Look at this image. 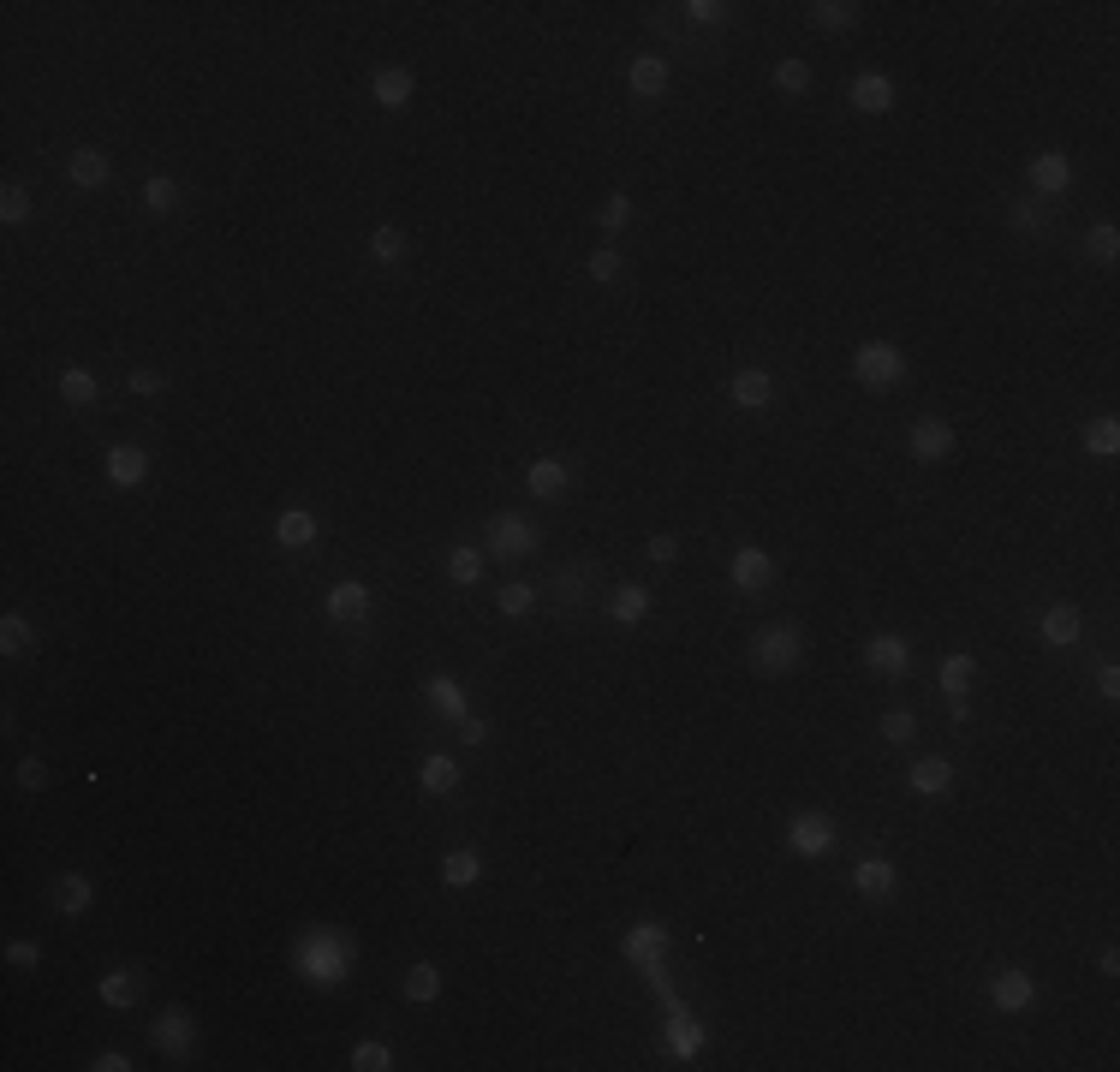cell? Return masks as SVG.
I'll use <instances>...</instances> for the list:
<instances>
[{
    "label": "cell",
    "instance_id": "6da1fadb",
    "mask_svg": "<svg viewBox=\"0 0 1120 1072\" xmlns=\"http://www.w3.org/2000/svg\"><path fill=\"white\" fill-rule=\"evenodd\" d=\"M293 965H298V977L304 983H316V990H340L352 977V941L340 936V929H311V936L298 941V954H293Z\"/></svg>",
    "mask_w": 1120,
    "mask_h": 1072
},
{
    "label": "cell",
    "instance_id": "7a4b0ae2",
    "mask_svg": "<svg viewBox=\"0 0 1120 1072\" xmlns=\"http://www.w3.org/2000/svg\"><path fill=\"white\" fill-rule=\"evenodd\" d=\"M799 661H805V632L799 626H763L758 638H751V667H758L763 679L792 674Z\"/></svg>",
    "mask_w": 1120,
    "mask_h": 1072
},
{
    "label": "cell",
    "instance_id": "3957f363",
    "mask_svg": "<svg viewBox=\"0 0 1120 1072\" xmlns=\"http://www.w3.org/2000/svg\"><path fill=\"white\" fill-rule=\"evenodd\" d=\"M853 376L864 381V388H900V381H907V352L889 346V340H864V346L853 352Z\"/></svg>",
    "mask_w": 1120,
    "mask_h": 1072
},
{
    "label": "cell",
    "instance_id": "277c9868",
    "mask_svg": "<svg viewBox=\"0 0 1120 1072\" xmlns=\"http://www.w3.org/2000/svg\"><path fill=\"white\" fill-rule=\"evenodd\" d=\"M787 846L799 858H828L835 852V823H828L823 810H799L787 823Z\"/></svg>",
    "mask_w": 1120,
    "mask_h": 1072
},
{
    "label": "cell",
    "instance_id": "5b68a950",
    "mask_svg": "<svg viewBox=\"0 0 1120 1072\" xmlns=\"http://www.w3.org/2000/svg\"><path fill=\"white\" fill-rule=\"evenodd\" d=\"M489 548L501 554V561L530 554V548H537V525H530L525 512H494V519H489Z\"/></svg>",
    "mask_w": 1120,
    "mask_h": 1072
},
{
    "label": "cell",
    "instance_id": "8992f818",
    "mask_svg": "<svg viewBox=\"0 0 1120 1072\" xmlns=\"http://www.w3.org/2000/svg\"><path fill=\"white\" fill-rule=\"evenodd\" d=\"M1031 1001H1038V977L1031 972L1007 965V972L989 977V1007H995V1013H1025Z\"/></svg>",
    "mask_w": 1120,
    "mask_h": 1072
},
{
    "label": "cell",
    "instance_id": "52a82bcc",
    "mask_svg": "<svg viewBox=\"0 0 1120 1072\" xmlns=\"http://www.w3.org/2000/svg\"><path fill=\"white\" fill-rule=\"evenodd\" d=\"M727 578H733V590H745V596H758V590H769L774 584V561L763 554V548H733V561H727Z\"/></svg>",
    "mask_w": 1120,
    "mask_h": 1072
},
{
    "label": "cell",
    "instance_id": "ba28073f",
    "mask_svg": "<svg viewBox=\"0 0 1120 1072\" xmlns=\"http://www.w3.org/2000/svg\"><path fill=\"white\" fill-rule=\"evenodd\" d=\"M101 471H108V483H114V489H144L149 453L137 441H114V447H108V459H101Z\"/></svg>",
    "mask_w": 1120,
    "mask_h": 1072
},
{
    "label": "cell",
    "instance_id": "9c48e42d",
    "mask_svg": "<svg viewBox=\"0 0 1120 1072\" xmlns=\"http://www.w3.org/2000/svg\"><path fill=\"white\" fill-rule=\"evenodd\" d=\"M620 954L638 965V972H650V965H661L668 959V929L656 924V918H643V924L627 929V941H620Z\"/></svg>",
    "mask_w": 1120,
    "mask_h": 1072
},
{
    "label": "cell",
    "instance_id": "30bf717a",
    "mask_svg": "<svg viewBox=\"0 0 1120 1072\" xmlns=\"http://www.w3.org/2000/svg\"><path fill=\"white\" fill-rule=\"evenodd\" d=\"M149 1037H155V1049H162V1055H191V1042H198V1024H191V1013H185V1007H167L162 1019L149 1024Z\"/></svg>",
    "mask_w": 1120,
    "mask_h": 1072
},
{
    "label": "cell",
    "instance_id": "8fae6325",
    "mask_svg": "<svg viewBox=\"0 0 1120 1072\" xmlns=\"http://www.w3.org/2000/svg\"><path fill=\"white\" fill-rule=\"evenodd\" d=\"M907 447H912V459H918V465H936V459H948V453H954V429L941 424V417H918V424H912V435H907Z\"/></svg>",
    "mask_w": 1120,
    "mask_h": 1072
},
{
    "label": "cell",
    "instance_id": "7c38bea8",
    "mask_svg": "<svg viewBox=\"0 0 1120 1072\" xmlns=\"http://www.w3.org/2000/svg\"><path fill=\"white\" fill-rule=\"evenodd\" d=\"M322 614H329V620H340V626H352V620H370V584H358V578H340V584L322 596Z\"/></svg>",
    "mask_w": 1120,
    "mask_h": 1072
},
{
    "label": "cell",
    "instance_id": "4fadbf2b",
    "mask_svg": "<svg viewBox=\"0 0 1120 1072\" xmlns=\"http://www.w3.org/2000/svg\"><path fill=\"white\" fill-rule=\"evenodd\" d=\"M864 661H871L876 674H889V679H900L912 667V643L900 638V632H876L871 643H864Z\"/></svg>",
    "mask_w": 1120,
    "mask_h": 1072
},
{
    "label": "cell",
    "instance_id": "5bb4252c",
    "mask_svg": "<svg viewBox=\"0 0 1120 1072\" xmlns=\"http://www.w3.org/2000/svg\"><path fill=\"white\" fill-rule=\"evenodd\" d=\"M853 888L864 894V900H894V888H900V870H894L889 858H858L853 864Z\"/></svg>",
    "mask_w": 1120,
    "mask_h": 1072
},
{
    "label": "cell",
    "instance_id": "9a60e30c",
    "mask_svg": "<svg viewBox=\"0 0 1120 1072\" xmlns=\"http://www.w3.org/2000/svg\"><path fill=\"white\" fill-rule=\"evenodd\" d=\"M1079 632H1085V614L1072 608V602H1054V608L1038 620V638L1049 643V650H1067V643H1079Z\"/></svg>",
    "mask_w": 1120,
    "mask_h": 1072
},
{
    "label": "cell",
    "instance_id": "2e32d148",
    "mask_svg": "<svg viewBox=\"0 0 1120 1072\" xmlns=\"http://www.w3.org/2000/svg\"><path fill=\"white\" fill-rule=\"evenodd\" d=\"M412 96H417V78L406 67H381L376 78H370V101H376V108H406Z\"/></svg>",
    "mask_w": 1120,
    "mask_h": 1072
},
{
    "label": "cell",
    "instance_id": "e0dca14e",
    "mask_svg": "<svg viewBox=\"0 0 1120 1072\" xmlns=\"http://www.w3.org/2000/svg\"><path fill=\"white\" fill-rule=\"evenodd\" d=\"M1031 185H1038L1043 198H1061L1072 185V162L1061 155V149H1043V155H1031Z\"/></svg>",
    "mask_w": 1120,
    "mask_h": 1072
},
{
    "label": "cell",
    "instance_id": "ac0fdd59",
    "mask_svg": "<svg viewBox=\"0 0 1120 1072\" xmlns=\"http://www.w3.org/2000/svg\"><path fill=\"white\" fill-rule=\"evenodd\" d=\"M727 394H733L740 412H763V406L774 399V376L769 370H740V376L727 381Z\"/></svg>",
    "mask_w": 1120,
    "mask_h": 1072
},
{
    "label": "cell",
    "instance_id": "d6986e66",
    "mask_svg": "<svg viewBox=\"0 0 1120 1072\" xmlns=\"http://www.w3.org/2000/svg\"><path fill=\"white\" fill-rule=\"evenodd\" d=\"M424 697L447 715V721H465V715H471V697H465V685L453 674H429L424 679Z\"/></svg>",
    "mask_w": 1120,
    "mask_h": 1072
},
{
    "label": "cell",
    "instance_id": "ffe728a7",
    "mask_svg": "<svg viewBox=\"0 0 1120 1072\" xmlns=\"http://www.w3.org/2000/svg\"><path fill=\"white\" fill-rule=\"evenodd\" d=\"M853 108L858 114H889L894 108V78H882V72H858L853 78Z\"/></svg>",
    "mask_w": 1120,
    "mask_h": 1072
},
{
    "label": "cell",
    "instance_id": "44dd1931",
    "mask_svg": "<svg viewBox=\"0 0 1120 1072\" xmlns=\"http://www.w3.org/2000/svg\"><path fill=\"white\" fill-rule=\"evenodd\" d=\"M907 787L918 792V798H941V792L954 787V763L948 757H918L912 763V775H907Z\"/></svg>",
    "mask_w": 1120,
    "mask_h": 1072
},
{
    "label": "cell",
    "instance_id": "7402d4cb",
    "mask_svg": "<svg viewBox=\"0 0 1120 1072\" xmlns=\"http://www.w3.org/2000/svg\"><path fill=\"white\" fill-rule=\"evenodd\" d=\"M316 537H322V525H316V512H304V507H286L275 519V543L280 548H311Z\"/></svg>",
    "mask_w": 1120,
    "mask_h": 1072
},
{
    "label": "cell",
    "instance_id": "603a6c76",
    "mask_svg": "<svg viewBox=\"0 0 1120 1072\" xmlns=\"http://www.w3.org/2000/svg\"><path fill=\"white\" fill-rule=\"evenodd\" d=\"M668 1049H674L679 1060L704 1055V1024H697L686 1007H668Z\"/></svg>",
    "mask_w": 1120,
    "mask_h": 1072
},
{
    "label": "cell",
    "instance_id": "cb8c5ba5",
    "mask_svg": "<svg viewBox=\"0 0 1120 1072\" xmlns=\"http://www.w3.org/2000/svg\"><path fill=\"white\" fill-rule=\"evenodd\" d=\"M90 900H96V882H90L83 870H67L60 882H54V906L67 911V918H83V911H90Z\"/></svg>",
    "mask_w": 1120,
    "mask_h": 1072
},
{
    "label": "cell",
    "instance_id": "d4e9b609",
    "mask_svg": "<svg viewBox=\"0 0 1120 1072\" xmlns=\"http://www.w3.org/2000/svg\"><path fill=\"white\" fill-rule=\"evenodd\" d=\"M632 96H643V101H661V96H668V60H656V54H638V60H632Z\"/></svg>",
    "mask_w": 1120,
    "mask_h": 1072
},
{
    "label": "cell",
    "instance_id": "484cf974",
    "mask_svg": "<svg viewBox=\"0 0 1120 1072\" xmlns=\"http://www.w3.org/2000/svg\"><path fill=\"white\" fill-rule=\"evenodd\" d=\"M417 787L435 792V798H442V792H453V787H460V763L447 757V751H429V757L417 763Z\"/></svg>",
    "mask_w": 1120,
    "mask_h": 1072
},
{
    "label": "cell",
    "instance_id": "4316f807",
    "mask_svg": "<svg viewBox=\"0 0 1120 1072\" xmlns=\"http://www.w3.org/2000/svg\"><path fill=\"white\" fill-rule=\"evenodd\" d=\"M566 483H573V471H566L560 459H537V465L525 471V489H530V495H543V501L566 495Z\"/></svg>",
    "mask_w": 1120,
    "mask_h": 1072
},
{
    "label": "cell",
    "instance_id": "83f0119b",
    "mask_svg": "<svg viewBox=\"0 0 1120 1072\" xmlns=\"http://www.w3.org/2000/svg\"><path fill=\"white\" fill-rule=\"evenodd\" d=\"M67 180L78 185V191H96V185H108V155L101 149H78L67 162Z\"/></svg>",
    "mask_w": 1120,
    "mask_h": 1072
},
{
    "label": "cell",
    "instance_id": "f1b7e54d",
    "mask_svg": "<svg viewBox=\"0 0 1120 1072\" xmlns=\"http://www.w3.org/2000/svg\"><path fill=\"white\" fill-rule=\"evenodd\" d=\"M643 614H650V590L643 584H620L609 596V620H620V626H638Z\"/></svg>",
    "mask_w": 1120,
    "mask_h": 1072
},
{
    "label": "cell",
    "instance_id": "f546056e",
    "mask_svg": "<svg viewBox=\"0 0 1120 1072\" xmlns=\"http://www.w3.org/2000/svg\"><path fill=\"white\" fill-rule=\"evenodd\" d=\"M478 876H483V858L471 852V846H453V852L442 858V882L447 888H471Z\"/></svg>",
    "mask_w": 1120,
    "mask_h": 1072
},
{
    "label": "cell",
    "instance_id": "4dcf8cb0",
    "mask_svg": "<svg viewBox=\"0 0 1120 1072\" xmlns=\"http://www.w3.org/2000/svg\"><path fill=\"white\" fill-rule=\"evenodd\" d=\"M399 990H406V1001H412V1007H424V1001H435V995H442V972H435L429 959H417L412 972H406V983H399Z\"/></svg>",
    "mask_w": 1120,
    "mask_h": 1072
},
{
    "label": "cell",
    "instance_id": "1f68e13d",
    "mask_svg": "<svg viewBox=\"0 0 1120 1072\" xmlns=\"http://www.w3.org/2000/svg\"><path fill=\"white\" fill-rule=\"evenodd\" d=\"M1085 453H1097V459H1115L1120 453V424L1115 417H1090L1085 424Z\"/></svg>",
    "mask_w": 1120,
    "mask_h": 1072
},
{
    "label": "cell",
    "instance_id": "d6a6232c",
    "mask_svg": "<svg viewBox=\"0 0 1120 1072\" xmlns=\"http://www.w3.org/2000/svg\"><path fill=\"white\" fill-rule=\"evenodd\" d=\"M137 995H144V977L137 972H108L101 977V1001L108 1007H137Z\"/></svg>",
    "mask_w": 1120,
    "mask_h": 1072
},
{
    "label": "cell",
    "instance_id": "836d02e7",
    "mask_svg": "<svg viewBox=\"0 0 1120 1072\" xmlns=\"http://www.w3.org/2000/svg\"><path fill=\"white\" fill-rule=\"evenodd\" d=\"M972 674H977V661L966 656V650H954V656H941V692L966 697V685H972Z\"/></svg>",
    "mask_w": 1120,
    "mask_h": 1072
},
{
    "label": "cell",
    "instance_id": "e575fe53",
    "mask_svg": "<svg viewBox=\"0 0 1120 1072\" xmlns=\"http://www.w3.org/2000/svg\"><path fill=\"white\" fill-rule=\"evenodd\" d=\"M144 209H149V214H173V209H180V185L167 180V173L144 180Z\"/></svg>",
    "mask_w": 1120,
    "mask_h": 1072
},
{
    "label": "cell",
    "instance_id": "d590c367",
    "mask_svg": "<svg viewBox=\"0 0 1120 1072\" xmlns=\"http://www.w3.org/2000/svg\"><path fill=\"white\" fill-rule=\"evenodd\" d=\"M810 18H817L823 31H853L858 6H853V0H817V6H810Z\"/></svg>",
    "mask_w": 1120,
    "mask_h": 1072
},
{
    "label": "cell",
    "instance_id": "8d00e7d4",
    "mask_svg": "<svg viewBox=\"0 0 1120 1072\" xmlns=\"http://www.w3.org/2000/svg\"><path fill=\"white\" fill-rule=\"evenodd\" d=\"M31 643H36V626L24 614H6V620H0V650H6V656H24Z\"/></svg>",
    "mask_w": 1120,
    "mask_h": 1072
},
{
    "label": "cell",
    "instance_id": "74e56055",
    "mask_svg": "<svg viewBox=\"0 0 1120 1072\" xmlns=\"http://www.w3.org/2000/svg\"><path fill=\"white\" fill-rule=\"evenodd\" d=\"M494 608L507 614V620H525V614L537 608V590H530V584H501V590H494Z\"/></svg>",
    "mask_w": 1120,
    "mask_h": 1072
},
{
    "label": "cell",
    "instance_id": "f35d334b",
    "mask_svg": "<svg viewBox=\"0 0 1120 1072\" xmlns=\"http://www.w3.org/2000/svg\"><path fill=\"white\" fill-rule=\"evenodd\" d=\"M60 399H67V406H90V399H96V376H90V370H78V363H72V370H60Z\"/></svg>",
    "mask_w": 1120,
    "mask_h": 1072
},
{
    "label": "cell",
    "instance_id": "ab89813d",
    "mask_svg": "<svg viewBox=\"0 0 1120 1072\" xmlns=\"http://www.w3.org/2000/svg\"><path fill=\"white\" fill-rule=\"evenodd\" d=\"M1085 250L1097 257V263H1115V257H1120V227H1115V221H1097V227L1085 232Z\"/></svg>",
    "mask_w": 1120,
    "mask_h": 1072
},
{
    "label": "cell",
    "instance_id": "60d3db41",
    "mask_svg": "<svg viewBox=\"0 0 1120 1072\" xmlns=\"http://www.w3.org/2000/svg\"><path fill=\"white\" fill-rule=\"evenodd\" d=\"M370 257L394 268L399 257H406V232H399V227H376V232H370Z\"/></svg>",
    "mask_w": 1120,
    "mask_h": 1072
},
{
    "label": "cell",
    "instance_id": "b9f144b4",
    "mask_svg": "<svg viewBox=\"0 0 1120 1072\" xmlns=\"http://www.w3.org/2000/svg\"><path fill=\"white\" fill-rule=\"evenodd\" d=\"M447 578H453V584H478V578H483V554H478V548H453V554H447Z\"/></svg>",
    "mask_w": 1120,
    "mask_h": 1072
},
{
    "label": "cell",
    "instance_id": "7bdbcfd3",
    "mask_svg": "<svg viewBox=\"0 0 1120 1072\" xmlns=\"http://www.w3.org/2000/svg\"><path fill=\"white\" fill-rule=\"evenodd\" d=\"M774 83H781L787 96H805V90H810V67H805V60H774Z\"/></svg>",
    "mask_w": 1120,
    "mask_h": 1072
},
{
    "label": "cell",
    "instance_id": "ee69618b",
    "mask_svg": "<svg viewBox=\"0 0 1120 1072\" xmlns=\"http://www.w3.org/2000/svg\"><path fill=\"white\" fill-rule=\"evenodd\" d=\"M352 1067L358 1072H388L394 1067V1049H388V1042H358V1049H352Z\"/></svg>",
    "mask_w": 1120,
    "mask_h": 1072
},
{
    "label": "cell",
    "instance_id": "f6af8a7d",
    "mask_svg": "<svg viewBox=\"0 0 1120 1072\" xmlns=\"http://www.w3.org/2000/svg\"><path fill=\"white\" fill-rule=\"evenodd\" d=\"M0 221H6V227L31 221V191H24V185H6V191H0Z\"/></svg>",
    "mask_w": 1120,
    "mask_h": 1072
},
{
    "label": "cell",
    "instance_id": "bcb514c9",
    "mask_svg": "<svg viewBox=\"0 0 1120 1072\" xmlns=\"http://www.w3.org/2000/svg\"><path fill=\"white\" fill-rule=\"evenodd\" d=\"M912 733H918L912 710H889V715H882V739H889V745H912Z\"/></svg>",
    "mask_w": 1120,
    "mask_h": 1072
},
{
    "label": "cell",
    "instance_id": "7dc6e473",
    "mask_svg": "<svg viewBox=\"0 0 1120 1072\" xmlns=\"http://www.w3.org/2000/svg\"><path fill=\"white\" fill-rule=\"evenodd\" d=\"M614 275H620V250L614 245L591 250V281H614Z\"/></svg>",
    "mask_w": 1120,
    "mask_h": 1072
},
{
    "label": "cell",
    "instance_id": "c3c4849f",
    "mask_svg": "<svg viewBox=\"0 0 1120 1072\" xmlns=\"http://www.w3.org/2000/svg\"><path fill=\"white\" fill-rule=\"evenodd\" d=\"M126 388H132V394H144V399H155L167 381H162V370H132V376H126Z\"/></svg>",
    "mask_w": 1120,
    "mask_h": 1072
},
{
    "label": "cell",
    "instance_id": "681fc988",
    "mask_svg": "<svg viewBox=\"0 0 1120 1072\" xmlns=\"http://www.w3.org/2000/svg\"><path fill=\"white\" fill-rule=\"evenodd\" d=\"M627 221H632V198H620V191H614V198L602 203V227L614 232V227H627Z\"/></svg>",
    "mask_w": 1120,
    "mask_h": 1072
},
{
    "label": "cell",
    "instance_id": "f907efd6",
    "mask_svg": "<svg viewBox=\"0 0 1120 1072\" xmlns=\"http://www.w3.org/2000/svg\"><path fill=\"white\" fill-rule=\"evenodd\" d=\"M6 959H13L18 972H36V965H42V947H36V941H13V947H6Z\"/></svg>",
    "mask_w": 1120,
    "mask_h": 1072
},
{
    "label": "cell",
    "instance_id": "816d5d0a",
    "mask_svg": "<svg viewBox=\"0 0 1120 1072\" xmlns=\"http://www.w3.org/2000/svg\"><path fill=\"white\" fill-rule=\"evenodd\" d=\"M18 787H24V792H42V787H49V769H42L36 757H24V763H18Z\"/></svg>",
    "mask_w": 1120,
    "mask_h": 1072
},
{
    "label": "cell",
    "instance_id": "f5cc1de1",
    "mask_svg": "<svg viewBox=\"0 0 1120 1072\" xmlns=\"http://www.w3.org/2000/svg\"><path fill=\"white\" fill-rule=\"evenodd\" d=\"M686 13H692L697 24H727V6H722V0H692Z\"/></svg>",
    "mask_w": 1120,
    "mask_h": 1072
},
{
    "label": "cell",
    "instance_id": "db71d44e",
    "mask_svg": "<svg viewBox=\"0 0 1120 1072\" xmlns=\"http://www.w3.org/2000/svg\"><path fill=\"white\" fill-rule=\"evenodd\" d=\"M1097 692H1103L1108 703L1120 697V667H1115V661H1103V667H1097Z\"/></svg>",
    "mask_w": 1120,
    "mask_h": 1072
},
{
    "label": "cell",
    "instance_id": "11a10c76",
    "mask_svg": "<svg viewBox=\"0 0 1120 1072\" xmlns=\"http://www.w3.org/2000/svg\"><path fill=\"white\" fill-rule=\"evenodd\" d=\"M460 739H465V745H483V739H489V721H478V715H465V721H460Z\"/></svg>",
    "mask_w": 1120,
    "mask_h": 1072
},
{
    "label": "cell",
    "instance_id": "9f6ffc18",
    "mask_svg": "<svg viewBox=\"0 0 1120 1072\" xmlns=\"http://www.w3.org/2000/svg\"><path fill=\"white\" fill-rule=\"evenodd\" d=\"M679 554V537H650V561H674Z\"/></svg>",
    "mask_w": 1120,
    "mask_h": 1072
},
{
    "label": "cell",
    "instance_id": "6f0895ef",
    "mask_svg": "<svg viewBox=\"0 0 1120 1072\" xmlns=\"http://www.w3.org/2000/svg\"><path fill=\"white\" fill-rule=\"evenodd\" d=\"M1013 227H1020V232H1031V227H1043V214L1031 209V203H1013Z\"/></svg>",
    "mask_w": 1120,
    "mask_h": 1072
},
{
    "label": "cell",
    "instance_id": "680465c9",
    "mask_svg": "<svg viewBox=\"0 0 1120 1072\" xmlns=\"http://www.w3.org/2000/svg\"><path fill=\"white\" fill-rule=\"evenodd\" d=\"M90 1067H96V1072H126V1067H132V1060L119 1055V1049H108V1055H96V1060H90Z\"/></svg>",
    "mask_w": 1120,
    "mask_h": 1072
},
{
    "label": "cell",
    "instance_id": "91938a15",
    "mask_svg": "<svg viewBox=\"0 0 1120 1072\" xmlns=\"http://www.w3.org/2000/svg\"><path fill=\"white\" fill-rule=\"evenodd\" d=\"M1097 972H1103V977H1115V972H1120V954H1115V947H1103V959H1097Z\"/></svg>",
    "mask_w": 1120,
    "mask_h": 1072
}]
</instances>
